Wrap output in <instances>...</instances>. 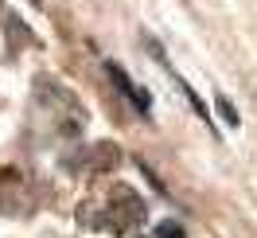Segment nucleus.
Returning a JSON list of instances; mask_svg holds the SVG:
<instances>
[{"label":"nucleus","mask_w":257,"mask_h":238,"mask_svg":"<svg viewBox=\"0 0 257 238\" xmlns=\"http://www.w3.org/2000/svg\"><path fill=\"white\" fill-rule=\"evenodd\" d=\"M214 110H218V117H222L226 125H238V110L230 106V98H226V94H218V98H214Z\"/></svg>","instance_id":"nucleus-2"},{"label":"nucleus","mask_w":257,"mask_h":238,"mask_svg":"<svg viewBox=\"0 0 257 238\" xmlns=\"http://www.w3.org/2000/svg\"><path fill=\"white\" fill-rule=\"evenodd\" d=\"M105 70H109V78L121 86V94H125L128 102L137 106V110H141V113H152V98H148V90H141V86L128 78V74H125V70H121L117 63H105Z\"/></svg>","instance_id":"nucleus-1"},{"label":"nucleus","mask_w":257,"mask_h":238,"mask_svg":"<svg viewBox=\"0 0 257 238\" xmlns=\"http://www.w3.org/2000/svg\"><path fill=\"white\" fill-rule=\"evenodd\" d=\"M156 238H187V230H183L179 222H160V226H156Z\"/></svg>","instance_id":"nucleus-4"},{"label":"nucleus","mask_w":257,"mask_h":238,"mask_svg":"<svg viewBox=\"0 0 257 238\" xmlns=\"http://www.w3.org/2000/svg\"><path fill=\"white\" fill-rule=\"evenodd\" d=\"M176 82H179V90H183V94H187V102H191V110L199 113V117H203V121H210V117H207V106H203V98L195 94V90H191V86H187V82H183V78H176Z\"/></svg>","instance_id":"nucleus-3"}]
</instances>
